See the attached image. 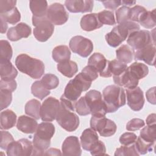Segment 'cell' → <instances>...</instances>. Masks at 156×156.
<instances>
[{"instance_id": "32", "label": "cell", "mask_w": 156, "mask_h": 156, "mask_svg": "<svg viewBox=\"0 0 156 156\" xmlns=\"http://www.w3.org/2000/svg\"><path fill=\"white\" fill-rule=\"evenodd\" d=\"M31 93L36 98L43 100L50 94V91L42 83L41 80L34 82L31 86Z\"/></svg>"}, {"instance_id": "12", "label": "cell", "mask_w": 156, "mask_h": 156, "mask_svg": "<svg viewBox=\"0 0 156 156\" xmlns=\"http://www.w3.org/2000/svg\"><path fill=\"white\" fill-rule=\"evenodd\" d=\"M88 65L94 68L101 77H110L112 76L110 69V61L101 53L93 54L88 59Z\"/></svg>"}, {"instance_id": "57", "label": "cell", "mask_w": 156, "mask_h": 156, "mask_svg": "<svg viewBox=\"0 0 156 156\" xmlns=\"http://www.w3.org/2000/svg\"><path fill=\"white\" fill-rule=\"evenodd\" d=\"M155 117L156 115L155 113H152L150 114L146 118V124L147 126H152V125H155Z\"/></svg>"}, {"instance_id": "47", "label": "cell", "mask_w": 156, "mask_h": 156, "mask_svg": "<svg viewBox=\"0 0 156 156\" xmlns=\"http://www.w3.org/2000/svg\"><path fill=\"white\" fill-rule=\"evenodd\" d=\"M14 141L12 135L7 131H1V143L0 147L2 149L6 150L9 144Z\"/></svg>"}, {"instance_id": "34", "label": "cell", "mask_w": 156, "mask_h": 156, "mask_svg": "<svg viewBox=\"0 0 156 156\" xmlns=\"http://www.w3.org/2000/svg\"><path fill=\"white\" fill-rule=\"evenodd\" d=\"M156 125L144 127L140 131V136L144 140L155 143L156 139Z\"/></svg>"}, {"instance_id": "49", "label": "cell", "mask_w": 156, "mask_h": 156, "mask_svg": "<svg viewBox=\"0 0 156 156\" xmlns=\"http://www.w3.org/2000/svg\"><path fill=\"white\" fill-rule=\"evenodd\" d=\"M145 125L144 121L140 118H133L129 121L126 125V129L129 131L138 130Z\"/></svg>"}, {"instance_id": "56", "label": "cell", "mask_w": 156, "mask_h": 156, "mask_svg": "<svg viewBox=\"0 0 156 156\" xmlns=\"http://www.w3.org/2000/svg\"><path fill=\"white\" fill-rule=\"evenodd\" d=\"M61 155L62 154L60 152L59 149L55 148H50L46 151L44 153V155Z\"/></svg>"}, {"instance_id": "31", "label": "cell", "mask_w": 156, "mask_h": 156, "mask_svg": "<svg viewBox=\"0 0 156 156\" xmlns=\"http://www.w3.org/2000/svg\"><path fill=\"white\" fill-rule=\"evenodd\" d=\"M116 55L117 60L126 64L132 61L133 53L129 46L123 44L116 51Z\"/></svg>"}, {"instance_id": "48", "label": "cell", "mask_w": 156, "mask_h": 156, "mask_svg": "<svg viewBox=\"0 0 156 156\" xmlns=\"http://www.w3.org/2000/svg\"><path fill=\"white\" fill-rule=\"evenodd\" d=\"M137 139V136L132 132H126L121 135L119 143L122 145L129 146L134 144Z\"/></svg>"}, {"instance_id": "7", "label": "cell", "mask_w": 156, "mask_h": 156, "mask_svg": "<svg viewBox=\"0 0 156 156\" xmlns=\"http://www.w3.org/2000/svg\"><path fill=\"white\" fill-rule=\"evenodd\" d=\"M84 97L92 116H105L106 107L100 91L91 90L88 91Z\"/></svg>"}, {"instance_id": "21", "label": "cell", "mask_w": 156, "mask_h": 156, "mask_svg": "<svg viewBox=\"0 0 156 156\" xmlns=\"http://www.w3.org/2000/svg\"><path fill=\"white\" fill-rule=\"evenodd\" d=\"M80 27L85 31H93L101 27L103 24L99 21L98 13H90L83 16L80 20Z\"/></svg>"}, {"instance_id": "30", "label": "cell", "mask_w": 156, "mask_h": 156, "mask_svg": "<svg viewBox=\"0 0 156 156\" xmlns=\"http://www.w3.org/2000/svg\"><path fill=\"white\" fill-rule=\"evenodd\" d=\"M40 110L41 104L37 99H31L25 105V113L35 119H39L41 118Z\"/></svg>"}, {"instance_id": "54", "label": "cell", "mask_w": 156, "mask_h": 156, "mask_svg": "<svg viewBox=\"0 0 156 156\" xmlns=\"http://www.w3.org/2000/svg\"><path fill=\"white\" fill-rule=\"evenodd\" d=\"M101 2L106 9L110 10H115L121 4V1L119 0L102 1Z\"/></svg>"}, {"instance_id": "20", "label": "cell", "mask_w": 156, "mask_h": 156, "mask_svg": "<svg viewBox=\"0 0 156 156\" xmlns=\"http://www.w3.org/2000/svg\"><path fill=\"white\" fill-rule=\"evenodd\" d=\"M98 141V135L96 132L92 129H85L80 136L82 147L84 150L87 151H90Z\"/></svg>"}, {"instance_id": "15", "label": "cell", "mask_w": 156, "mask_h": 156, "mask_svg": "<svg viewBox=\"0 0 156 156\" xmlns=\"http://www.w3.org/2000/svg\"><path fill=\"white\" fill-rule=\"evenodd\" d=\"M133 53L135 60H142L149 65H155V43L150 44L139 50L133 51Z\"/></svg>"}, {"instance_id": "36", "label": "cell", "mask_w": 156, "mask_h": 156, "mask_svg": "<svg viewBox=\"0 0 156 156\" xmlns=\"http://www.w3.org/2000/svg\"><path fill=\"white\" fill-rule=\"evenodd\" d=\"M13 51L11 45L7 40L0 41V60L10 61L12 57Z\"/></svg>"}, {"instance_id": "22", "label": "cell", "mask_w": 156, "mask_h": 156, "mask_svg": "<svg viewBox=\"0 0 156 156\" xmlns=\"http://www.w3.org/2000/svg\"><path fill=\"white\" fill-rule=\"evenodd\" d=\"M55 133L54 124L49 122H43L38 125L34 135L45 141H51Z\"/></svg>"}, {"instance_id": "55", "label": "cell", "mask_w": 156, "mask_h": 156, "mask_svg": "<svg viewBox=\"0 0 156 156\" xmlns=\"http://www.w3.org/2000/svg\"><path fill=\"white\" fill-rule=\"evenodd\" d=\"M155 87H154L149 89L147 92L146 93V99L149 102L152 104H155Z\"/></svg>"}, {"instance_id": "43", "label": "cell", "mask_w": 156, "mask_h": 156, "mask_svg": "<svg viewBox=\"0 0 156 156\" xmlns=\"http://www.w3.org/2000/svg\"><path fill=\"white\" fill-rule=\"evenodd\" d=\"M130 8L126 6H122L116 10V21L119 24L130 21Z\"/></svg>"}, {"instance_id": "46", "label": "cell", "mask_w": 156, "mask_h": 156, "mask_svg": "<svg viewBox=\"0 0 156 156\" xmlns=\"http://www.w3.org/2000/svg\"><path fill=\"white\" fill-rule=\"evenodd\" d=\"M1 96V110L8 107L12 101V92L6 90H0Z\"/></svg>"}, {"instance_id": "42", "label": "cell", "mask_w": 156, "mask_h": 156, "mask_svg": "<svg viewBox=\"0 0 156 156\" xmlns=\"http://www.w3.org/2000/svg\"><path fill=\"white\" fill-rule=\"evenodd\" d=\"M105 40L109 46L113 48L117 47L124 41L114 28L110 32L105 35Z\"/></svg>"}, {"instance_id": "6", "label": "cell", "mask_w": 156, "mask_h": 156, "mask_svg": "<svg viewBox=\"0 0 156 156\" xmlns=\"http://www.w3.org/2000/svg\"><path fill=\"white\" fill-rule=\"evenodd\" d=\"M90 127L104 137L112 136L117 129L115 122L107 118L105 116H92L90 119Z\"/></svg>"}, {"instance_id": "39", "label": "cell", "mask_w": 156, "mask_h": 156, "mask_svg": "<svg viewBox=\"0 0 156 156\" xmlns=\"http://www.w3.org/2000/svg\"><path fill=\"white\" fill-rule=\"evenodd\" d=\"M140 154L136 149L135 143L129 146L122 145L120 147L116 149L115 153V156H138Z\"/></svg>"}, {"instance_id": "53", "label": "cell", "mask_w": 156, "mask_h": 156, "mask_svg": "<svg viewBox=\"0 0 156 156\" xmlns=\"http://www.w3.org/2000/svg\"><path fill=\"white\" fill-rule=\"evenodd\" d=\"M16 1L13 0H1L0 1V13L9 12L15 7Z\"/></svg>"}, {"instance_id": "5", "label": "cell", "mask_w": 156, "mask_h": 156, "mask_svg": "<svg viewBox=\"0 0 156 156\" xmlns=\"http://www.w3.org/2000/svg\"><path fill=\"white\" fill-rule=\"evenodd\" d=\"M32 24L35 26L34 35L38 41L44 42L52 36L54 30V26L46 16L37 18L33 16Z\"/></svg>"}, {"instance_id": "18", "label": "cell", "mask_w": 156, "mask_h": 156, "mask_svg": "<svg viewBox=\"0 0 156 156\" xmlns=\"http://www.w3.org/2000/svg\"><path fill=\"white\" fill-rule=\"evenodd\" d=\"M62 155H81L82 151L79 139L75 136H69L65 138L62 144Z\"/></svg>"}, {"instance_id": "17", "label": "cell", "mask_w": 156, "mask_h": 156, "mask_svg": "<svg viewBox=\"0 0 156 156\" xmlns=\"http://www.w3.org/2000/svg\"><path fill=\"white\" fill-rule=\"evenodd\" d=\"M31 28L24 23H20L15 27L9 29L7 37L12 41H18L22 38H27L31 34Z\"/></svg>"}, {"instance_id": "38", "label": "cell", "mask_w": 156, "mask_h": 156, "mask_svg": "<svg viewBox=\"0 0 156 156\" xmlns=\"http://www.w3.org/2000/svg\"><path fill=\"white\" fill-rule=\"evenodd\" d=\"M41 82L48 90H52L57 88L59 84L58 78L52 74H46L41 78Z\"/></svg>"}, {"instance_id": "1", "label": "cell", "mask_w": 156, "mask_h": 156, "mask_svg": "<svg viewBox=\"0 0 156 156\" xmlns=\"http://www.w3.org/2000/svg\"><path fill=\"white\" fill-rule=\"evenodd\" d=\"M75 105V103L68 101L62 95L60 108L55 119L58 124L68 132L76 130L79 126V118L74 113Z\"/></svg>"}, {"instance_id": "13", "label": "cell", "mask_w": 156, "mask_h": 156, "mask_svg": "<svg viewBox=\"0 0 156 156\" xmlns=\"http://www.w3.org/2000/svg\"><path fill=\"white\" fill-rule=\"evenodd\" d=\"M46 17L54 25H62L68 21L69 15L63 5L55 2L48 7Z\"/></svg>"}, {"instance_id": "25", "label": "cell", "mask_w": 156, "mask_h": 156, "mask_svg": "<svg viewBox=\"0 0 156 156\" xmlns=\"http://www.w3.org/2000/svg\"><path fill=\"white\" fill-rule=\"evenodd\" d=\"M1 79H15L18 71L10 61L0 60Z\"/></svg>"}, {"instance_id": "28", "label": "cell", "mask_w": 156, "mask_h": 156, "mask_svg": "<svg viewBox=\"0 0 156 156\" xmlns=\"http://www.w3.org/2000/svg\"><path fill=\"white\" fill-rule=\"evenodd\" d=\"M1 129L7 130L15 126L16 115L11 110H5L1 112Z\"/></svg>"}, {"instance_id": "26", "label": "cell", "mask_w": 156, "mask_h": 156, "mask_svg": "<svg viewBox=\"0 0 156 156\" xmlns=\"http://www.w3.org/2000/svg\"><path fill=\"white\" fill-rule=\"evenodd\" d=\"M57 68V70L62 75L68 78L73 77L78 71V66L77 63L70 60L58 63Z\"/></svg>"}, {"instance_id": "23", "label": "cell", "mask_w": 156, "mask_h": 156, "mask_svg": "<svg viewBox=\"0 0 156 156\" xmlns=\"http://www.w3.org/2000/svg\"><path fill=\"white\" fill-rule=\"evenodd\" d=\"M113 28L119 35L125 40L131 33L139 30L140 29V26L138 23L129 21L119 24Z\"/></svg>"}, {"instance_id": "37", "label": "cell", "mask_w": 156, "mask_h": 156, "mask_svg": "<svg viewBox=\"0 0 156 156\" xmlns=\"http://www.w3.org/2000/svg\"><path fill=\"white\" fill-rule=\"evenodd\" d=\"M0 14L1 18L11 24H15L18 23L21 19V14L16 7H15L9 12Z\"/></svg>"}, {"instance_id": "51", "label": "cell", "mask_w": 156, "mask_h": 156, "mask_svg": "<svg viewBox=\"0 0 156 156\" xmlns=\"http://www.w3.org/2000/svg\"><path fill=\"white\" fill-rule=\"evenodd\" d=\"M16 87L17 84L15 79H1L0 90H6L13 92L16 90Z\"/></svg>"}, {"instance_id": "50", "label": "cell", "mask_w": 156, "mask_h": 156, "mask_svg": "<svg viewBox=\"0 0 156 156\" xmlns=\"http://www.w3.org/2000/svg\"><path fill=\"white\" fill-rule=\"evenodd\" d=\"M81 73L87 79L91 82L98 77V73L94 68L90 65H87L83 68Z\"/></svg>"}, {"instance_id": "41", "label": "cell", "mask_w": 156, "mask_h": 156, "mask_svg": "<svg viewBox=\"0 0 156 156\" xmlns=\"http://www.w3.org/2000/svg\"><path fill=\"white\" fill-rule=\"evenodd\" d=\"M99 21L102 24L113 26L116 24L115 16L113 13L110 10H103L98 13Z\"/></svg>"}, {"instance_id": "24", "label": "cell", "mask_w": 156, "mask_h": 156, "mask_svg": "<svg viewBox=\"0 0 156 156\" xmlns=\"http://www.w3.org/2000/svg\"><path fill=\"white\" fill-rule=\"evenodd\" d=\"M127 71L135 79L140 80L145 77L149 73L148 67L144 63L134 62L127 68Z\"/></svg>"}, {"instance_id": "9", "label": "cell", "mask_w": 156, "mask_h": 156, "mask_svg": "<svg viewBox=\"0 0 156 156\" xmlns=\"http://www.w3.org/2000/svg\"><path fill=\"white\" fill-rule=\"evenodd\" d=\"M69 46L74 53L82 57H87L93 50V42L80 35L73 37L69 41Z\"/></svg>"}, {"instance_id": "2", "label": "cell", "mask_w": 156, "mask_h": 156, "mask_svg": "<svg viewBox=\"0 0 156 156\" xmlns=\"http://www.w3.org/2000/svg\"><path fill=\"white\" fill-rule=\"evenodd\" d=\"M15 65L20 71L32 79H39L44 73L43 62L26 54H21L16 57Z\"/></svg>"}, {"instance_id": "14", "label": "cell", "mask_w": 156, "mask_h": 156, "mask_svg": "<svg viewBox=\"0 0 156 156\" xmlns=\"http://www.w3.org/2000/svg\"><path fill=\"white\" fill-rule=\"evenodd\" d=\"M127 94V105L133 111L141 110L144 104L143 92L139 87L133 88H127L126 90Z\"/></svg>"}, {"instance_id": "19", "label": "cell", "mask_w": 156, "mask_h": 156, "mask_svg": "<svg viewBox=\"0 0 156 156\" xmlns=\"http://www.w3.org/2000/svg\"><path fill=\"white\" fill-rule=\"evenodd\" d=\"M38 123L35 119L31 117L22 115L17 121L16 127L21 132L25 133H33L36 132Z\"/></svg>"}, {"instance_id": "52", "label": "cell", "mask_w": 156, "mask_h": 156, "mask_svg": "<svg viewBox=\"0 0 156 156\" xmlns=\"http://www.w3.org/2000/svg\"><path fill=\"white\" fill-rule=\"evenodd\" d=\"M92 155H106V147L104 143L99 140L90 151Z\"/></svg>"}, {"instance_id": "27", "label": "cell", "mask_w": 156, "mask_h": 156, "mask_svg": "<svg viewBox=\"0 0 156 156\" xmlns=\"http://www.w3.org/2000/svg\"><path fill=\"white\" fill-rule=\"evenodd\" d=\"M53 60L58 63L69 60L71 52L66 45H60L55 47L52 52Z\"/></svg>"}, {"instance_id": "58", "label": "cell", "mask_w": 156, "mask_h": 156, "mask_svg": "<svg viewBox=\"0 0 156 156\" xmlns=\"http://www.w3.org/2000/svg\"><path fill=\"white\" fill-rule=\"evenodd\" d=\"M1 19V33L4 34L5 33L8 28V25L6 21H5L2 18L0 17Z\"/></svg>"}, {"instance_id": "10", "label": "cell", "mask_w": 156, "mask_h": 156, "mask_svg": "<svg viewBox=\"0 0 156 156\" xmlns=\"http://www.w3.org/2000/svg\"><path fill=\"white\" fill-rule=\"evenodd\" d=\"M33 149V143L27 139L22 138L11 143L6 151L9 156H29L32 155Z\"/></svg>"}, {"instance_id": "35", "label": "cell", "mask_w": 156, "mask_h": 156, "mask_svg": "<svg viewBox=\"0 0 156 156\" xmlns=\"http://www.w3.org/2000/svg\"><path fill=\"white\" fill-rule=\"evenodd\" d=\"M135 145L138 152L140 154L144 155L152 151L154 143L146 141L139 136L137 137V139L135 143Z\"/></svg>"}, {"instance_id": "4", "label": "cell", "mask_w": 156, "mask_h": 156, "mask_svg": "<svg viewBox=\"0 0 156 156\" xmlns=\"http://www.w3.org/2000/svg\"><path fill=\"white\" fill-rule=\"evenodd\" d=\"M90 87V84L77 74L68 83L63 96L68 100L76 103L82 92L88 90Z\"/></svg>"}, {"instance_id": "3", "label": "cell", "mask_w": 156, "mask_h": 156, "mask_svg": "<svg viewBox=\"0 0 156 156\" xmlns=\"http://www.w3.org/2000/svg\"><path fill=\"white\" fill-rule=\"evenodd\" d=\"M102 96L107 113H114L126 104L125 91L119 86L110 85L106 87L102 91Z\"/></svg>"}, {"instance_id": "44", "label": "cell", "mask_w": 156, "mask_h": 156, "mask_svg": "<svg viewBox=\"0 0 156 156\" xmlns=\"http://www.w3.org/2000/svg\"><path fill=\"white\" fill-rule=\"evenodd\" d=\"M147 12L146 9L140 5H136L130 10V20L132 21L139 23L142 16Z\"/></svg>"}, {"instance_id": "45", "label": "cell", "mask_w": 156, "mask_h": 156, "mask_svg": "<svg viewBox=\"0 0 156 156\" xmlns=\"http://www.w3.org/2000/svg\"><path fill=\"white\" fill-rule=\"evenodd\" d=\"M76 112L80 116H86L90 114V110L86 102L85 97H81L77 101L75 105Z\"/></svg>"}, {"instance_id": "40", "label": "cell", "mask_w": 156, "mask_h": 156, "mask_svg": "<svg viewBox=\"0 0 156 156\" xmlns=\"http://www.w3.org/2000/svg\"><path fill=\"white\" fill-rule=\"evenodd\" d=\"M127 64L122 63L118 60L110 61V69L113 76H118L122 74L127 68Z\"/></svg>"}, {"instance_id": "29", "label": "cell", "mask_w": 156, "mask_h": 156, "mask_svg": "<svg viewBox=\"0 0 156 156\" xmlns=\"http://www.w3.org/2000/svg\"><path fill=\"white\" fill-rule=\"evenodd\" d=\"M29 6L34 16L37 18L46 16L48 9L46 1H30Z\"/></svg>"}, {"instance_id": "11", "label": "cell", "mask_w": 156, "mask_h": 156, "mask_svg": "<svg viewBox=\"0 0 156 156\" xmlns=\"http://www.w3.org/2000/svg\"><path fill=\"white\" fill-rule=\"evenodd\" d=\"M60 108V102L53 97L46 99L41 106L40 115L43 121L51 122L54 121L57 115Z\"/></svg>"}, {"instance_id": "33", "label": "cell", "mask_w": 156, "mask_h": 156, "mask_svg": "<svg viewBox=\"0 0 156 156\" xmlns=\"http://www.w3.org/2000/svg\"><path fill=\"white\" fill-rule=\"evenodd\" d=\"M140 24L146 29H152L155 26V9L152 11H147L142 16Z\"/></svg>"}, {"instance_id": "16", "label": "cell", "mask_w": 156, "mask_h": 156, "mask_svg": "<svg viewBox=\"0 0 156 156\" xmlns=\"http://www.w3.org/2000/svg\"><path fill=\"white\" fill-rule=\"evenodd\" d=\"M94 1L91 0H66L65 5L71 13L91 12L93 8Z\"/></svg>"}, {"instance_id": "59", "label": "cell", "mask_w": 156, "mask_h": 156, "mask_svg": "<svg viewBox=\"0 0 156 156\" xmlns=\"http://www.w3.org/2000/svg\"><path fill=\"white\" fill-rule=\"evenodd\" d=\"M135 1H121V4H122L124 5V6H126V7H129V6H131L132 5H134L135 4Z\"/></svg>"}, {"instance_id": "8", "label": "cell", "mask_w": 156, "mask_h": 156, "mask_svg": "<svg viewBox=\"0 0 156 156\" xmlns=\"http://www.w3.org/2000/svg\"><path fill=\"white\" fill-rule=\"evenodd\" d=\"M127 42L133 51L139 50L150 44L155 43L152 34L146 30H139L131 33L127 37Z\"/></svg>"}]
</instances>
